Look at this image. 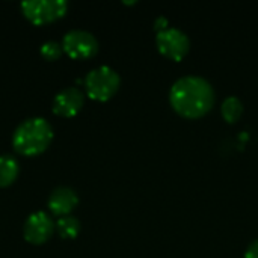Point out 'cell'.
Here are the masks:
<instances>
[{
	"label": "cell",
	"mask_w": 258,
	"mask_h": 258,
	"mask_svg": "<svg viewBox=\"0 0 258 258\" xmlns=\"http://www.w3.org/2000/svg\"><path fill=\"white\" fill-rule=\"evenodd\" d=\"M169 103L184 118H201L215 104V89L204 77L184 76L171 86Z\"/></svg>",
	"instance_id": "obj_1"
},
{
	"label": "cell",
	"mask_w": 258,
	"mask_h": 258,
	"mask_svg": "<svg viewBox=\"0 0 258 258\" xmlns=\"http://www.w3.org/2000/svg\"><path fill=\"white\" fill-rule=\"evenodd\" d=\"M53 136V128L44 118H29L15 128L12 135V147L20 156L35 157L50 147Z\"/></svg>",
	"instance_id": "obj_2"
},
{
	"label": "cell",
	"mask_w": 258,
	"mask_h": 258,
	"mask_svg": "<svg viewBox=\"0 0 258 258\" xmlns=\"http://www.w3.org/2000/svg\"><path fill=\"white\" fill-rule=\"evenodd\" d=\"M85 91L89 98L95 101L110 100L121 85L119 74L110 67H98L91 70L85 77Z\"/></svg>",
	"instance_id": "obj_3"
},
{
	"label": "cell",
	"mask_w": 258,
	"mask_h": 258,
	"mask_svg": "<svg viewBox=\"0 0 258 258\" xmlns=\"http://www.w3.org/2000/svg\"><path fill=\"white\" fill-rule=\"evenodd\" d=\"M68 11L65 0H27L21 3L23 15L35 26H45L62 18Z\"/></svg>",
	"instance_id": "obj_4"
},
{
	"label": "cell",
	"mask_w": 258,
	"mask_h": 258,
	"mask_svg": "<svg viewBox=\"0 0 258 258\" xmlns=\"http://www.w3.org/2000/svg\"><path fill=\"white\" fill-rule=\"evenodd\" d=\"M62 48L71 59H91L98 53V41L88 30L73 29L65 33L62 39Z\"/></svg>",
	"instance_id": "obj_5"
},
{
	"label": "cell",
	"mask_w": 258,
	"mask_h": 258,
	"mask_svg": "<svg viewBox=\"0 0 258 258\" xmlns=\"http://www.w3.org/2000/svg\"><path fill=\"white\" fill-rule=\"evenodd\" d=\"M156 44L159 51L172 60H180L190 48L189 36L178 27H168L162 32H157Z\"/></svg>",
	"instance_id": "obj_6"
},
{
	"label": "cell",
	"mask_w": 258,
	"mask_h": 258,
	"mask_svg": "<svg viewBox=\"0 0 258 258\" xmlns=\"http://www.w3.org/2000/svg\"><path fill=\"white\" fill-rule=\"evenodd\" d=\"M56 231V224L45 212L32 213L23 225V237L30 245H44Z\"/></svg>",
	"instance_id": "obj_7"
},
{
	"label": "cell",
	"mask_w": 258,
	"mask_h": 258,
	"mask_svg": "<svg viewBox=\"0 0 258 258\" xmlns=\"http://www.w3.org/2000/svg\"><path fill=\"white\" fill-rule=\"evenodd\" d=\"M85 104V95L79 88L70 86L56 94L53 100V113L62 118L76 116Z\"/></svg>",
	"instance_id": "obj_8"
},
{
	"label": "cell",
	"mask_w": 258,
	"mask_h": 258,
	"mask_svg": "<svg viewBox=\"0 0 258 258\" xmlns=\"http://www.w3.org/2000/svg\"><path fill=\"white\" fill-rule=\"evenodd\" d=\"M79 204V197L71 187H56L48 200H47V207L51 215L57 218L70 216L71 212L77 207Z\"/></svg>",
	"instance_id": "obj_9"
},
{
	"label": "cell",
	"mask_w": 258,
	"mask_h": 258,
	"mask_svg": "<svg viewBox=\"0 0 258 258\" xmlns=\"http://www.w3.org/2000/svg\"><path fill=\"white\" fill-rule=\"evenodd\" d=\"M20 174V165L17 159L9 154L0 156V187L11 186Z\"/></svg>",
	"instance_id": "obj_10"
},
{
	"label": "cell",
	"mask_w": 258,
	"mask_h": 258,
	"mask_svg": "<svg viewBox=\"0 0 258 258\" xmlns=\"http://www.w3.org/2000/svg\"><path fill=\"white\" fill-rule=\"evenodd\" d=\"M221 113L227 122H230V124L237 122L240 119V116L243 115V103L240 101V98L230 95L222 101Z\"/></svg>",
	"instance_id": "obj_11"
},
{
	"label": "cell",
	"mask_w": 258,
	"mask_h": 258,
	"mask_svg": "<svg viewBox=\"0 0 258 258\" xmlns=\"http://www.w3.org/2000/svg\"><path fill=\"white\" fill-rule=\"evenodd\" d=\"M56 231L57 234L65 240H73L80 233V221L74 216H63L59 218L56 222Z\"/></svg>",
	"instance_id": "obj_12"
},
{
	"label": "cell",
	"mask_w": 258,
	"mask_h": 258,
	"mask_svg": "<svg viewBox=\"0 0 258 258\" xmlns=\"http://www.w3.org/2000/svg\"><path fill=\"white\" fill-rule=\"evenodd\" d=\"M62 53H63L62 44H59L56 41H47L41 45V56L48 62L57 60L62 56Z\"/></svg>",
	"instance_id": "obj_13"
},
{
	"label": "cell",
	"mask_w": 258,
	"mask_h": 258,
	"mask_svg": "<svg viewBox=\"0 0 258 258\" xmlns=\"http://www.w3.org/2000/svg\"><path fill=\"white\" fill-rule=\"evenodd\" d=\"M168 24H169V23H168V18L163 17V15H160V17H157L156 21H154V29H156L157 32H162V30H165V29L169 27Z\"/></svg>",
	"instance_id": "obj_14"
},
{
	"label": "cell",
	"mask_w": 258,
	"mask_h": 258,
	"mask_svg": "<svg viewBox=\"0 0 258 258\" xmlns=\"http://www.w3.org/2000/svg\"><path fill=\"white\" fill-rule=\"evenodd\" d=\"M245 258H258V240L252 242L248 246V249L245 252Z\"/></svg>",
	"instance_id": "obj_15"
}]
</instances>
